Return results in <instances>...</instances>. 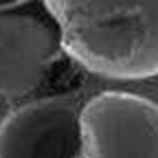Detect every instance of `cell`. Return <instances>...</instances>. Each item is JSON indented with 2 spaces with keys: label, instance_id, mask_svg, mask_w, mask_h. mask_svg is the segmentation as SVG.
<instances>
[{
  "label": "cell",
  "instance_id": "6da1fadb",
  "mask_svg": "<svg viewBox=\"0 0 158 158\" xmlns=\"http://www.w3.org/2000/svg\"><path fill=\"white\" fill-rule=\"evenodd\" d=\"M62 51L110 79L158 75V0H42Z\"/></svg>",
  "mask_w": 158,
  "mask_h": 158
},
{
  "label": "cell",
  "instance_id": "7a4b0ae2",
  "mask_svg": "<svg viewBox=\"0 0 158 158\" xmlns=\"http://www.w3.org/2000/svg\"><path fill=\"white\" fill-rule=\"evenodd\" d=\"M79 158H158V103L108 90L79 112Z\"/></svg>",
  "mask_w": 158,
  "mask_h": 158
},
{
  "label": "cell",
  "instance_id": "3957f363",
  "mask_svg": "<svg viewBox=\"0 0 158 158\" xmlns=\"http://www.w3.org/2000/svg\"><path fill=\"white\" fill-rule=\"evenodd\" d=\"M79 112L75 94L22 103L0 123V158H79Z\"/></svg>",
  "mask_w": 158,
  "mask_h": 158
},
{
  "label": "cell",
  "instance_id": "277c9868",
  "mask_svg": "<svg viewBox=\"0 0 158 158\" xmlns=\"http://www.w3.org/2000/svg\"><path fill=\"white\" fill-rule=\"evenodd\" d=\"M59 51L51 22L29 13L0 15V97L18 101L33 94Z\"/></svg>",
  "mask_w": 158,
  "mask_h": 158
},
{
  "label": "cell",
  "instance_id": "5b68a950",
  "mask_svg": "<svg viewBox=\"0 0 158 158\" xmlns=\"http://www.w3.org/2000/svg\"><path fill=\"white\" fill-rule=\"evenodd\" d=\"M29 0H0V11H11L20 5H27Z\"/></svg>",
  "mask_w": 158,
  "mask_h": 158
}]
</instances>
